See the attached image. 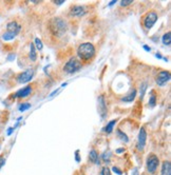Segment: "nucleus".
<instances>
[{
  "mask_svg": "<svg viewBox=\"0 0 171 175\" xmlns=\"http://www.w3.org/2000/svg\"><path fill=\"white\" fill-rule=\"evenodd\" d=\"M14 131V128H10V130L8 131V135H11V133Z\"/></svg>",
  "mask_w": 171,
  "mask_h": 175,
  "instance_id": "obj_35",
  "label": "nucleus"
},
{
  "mask_svg": "<svg viewBox=\"0 0 171 175\" xmlns=\"http://www.w3.org/2000/svg\"><path fill=\"white\" fill-rule=\"evenodd\" d=\"M160 175H171V164L170 161L165 160L162 165Z\"/></svg>",
  "mask_w": 171,
  "mask_h": 175,
  "instance_id": "obj_13",
  "label": "nucleus"
},
{
  "mask_svg": "<svg viewBox=\"0 0 171 175\" xmlns=\"http://www.w3.org/2000/svg\"><path fill=\"white\" fill-rule=\"evenodd\" d=\"M132 2H133L132 0H123V1L121 2V6H130Z\"/></svg>",
  "mask_w": 171,
  "mask_h": 175,
  "instance_id": "obj_25",
  "label": "nucleus"
},
{
  "mask_svg": "<svg viewBox=\"0 0 171 175\" xmlns=\"http://www.w3.org/2000/svg\"><path fill=\"white\" fill-rule=\"evenodd\" d=\"M17 35H18L17 33H14V32H10V31H6V33H3L2 39H3V40H6V41H8V40L14 39Z\"/></svg>",
  "mask_w": 171,
  "mask_h": 175,
  "instance_id": "obj_16",
  "label": "nucleus"
},
{
  "mask_svg": "<svg viewBox=\"0 0 171 175\" xmlns=\"http://www.w3.org/2000/svg\"><path fill=\"white\" fill-rule=\"evenodd\" d=\"M110 157H111L110 151H106V152L102 155V158L104 159V161H105L106 164H109V162H110Z\"/></svg>",
  "mask_w": 171,
  "mask_h": 175,
  "instance_id": "obj_21",
  "label": "nucleus"
},
{
  "mask_svg": "<svg viewBox=\"0 0 171 175\" xmlns=\"http://www.w3.org/2000/svg\"><path fill=\"white\" fill-rule=\"evenodd\" d=\"M98 113L100 114V117L102 119L107 116V107H106L105 98H104L102 95L98 98Z\"/></svg>",
  "mask_w": 171,
  "mask_h": 175,
  "instance_id": "obj_10",
  "label": "nucleus"
},
{
  "mask_svg": "<svg viewBox=\"0 0 171 175\" xmlns=\"http://www.w3.org/2000/svg\"><path fill=\"white\" fill-rule=\"evenodd\" d=\"M31 108V105L28 102H25V103H22V105H20L19 106V111L20 112H25V110H28V109Z\"/></svg>",
  "mask_w": 171,
  "mask_h": 175,
  "instance_id": "obj_24",
  "label": "nucleus"
},
{
  "mask_svg": "<svg viewBox=\"0 0 171 175\" xmlns=\"http://www.w3.org/2000/svg\"><path fill=\"white\" fill-rule=\"evenodd\" d=\"M89 158H90V160L92 161V162H94V164L96 165H100V158H98V154H97V152L95 150H91L90 151V154H89Z\"/></svg>",
  "mask_w": 171,
  "mask_h": 175,
  "instance_id": "obj_15",
  "label": "nucleus"
},
{
  "mask_svg": "<svg viewBox=\"0 0 171 175\" xmlns=\"http://www.w3.org/2000/svg\"><path fill=\"white\" fill-rule=\"evenodd\" d=\"M29 57H30L31 61H36V59H37V54H36V49L34 43H31L30 45V54H29Z\"/></svg>",
  "mask_w": 171,
  "mask_h": 175,
  "instance_id": "obj_17",
  "label": "nucleus"
},
{
  "mask_svg": "<svg viewBox=\"0 0 171 175\" xmlns=\"http://www.w3.org/2000/svg\"><path fill=\"white\" fill-rule=\"evenodd\" d=\"M117 136H118L119 138H121V140H123V142H129V138H128V136L125 133H123L121 130H117Z\"/></svg>",
  "mask_w": 171,
  "mask_h": 175,
  "instance_id": "obj_22",
  "label": "nucleus"
},
{
  "mask_svg": "<svg viewBox=\"0 0 171 175\" xmlns=\"http://www.w3.org/2000/svg\"><path fill=\"white\" fill-rule=\"evenodd\" d=\"M155 103H156V96L154 94V91H151V96H150L149 99V107L150 108H153L155 106Z\"/></svg>",
  "mask_w": 171,
  "mask_h": 175,
  "instance_id": "obj_20",
  "label": "nucleus"
},
{
  "mask_svg": "<svg viewBox=\"0 0 171 175\" xmlns=\"http://www.w3.org/2000/svg\"><path fill=\"white\" fill-rule=\"evenodd\" d=\"M147 89V84H144L143 86H142V92H141V99H143L144 97V94H145V91H146Z\"/></svg>",
  "mask_w": 171,
  "mask_h": 175,
  "instance_id": "obj_27",
  "label": "nucleus"
},
{
  "mask_svg": "<svg viewBox=\"0 0 171 175\" xmlns=\"http://www.w3.org/2000/svg\"><path fill=\"white\" fill-rule=\"evenodd\" d=\"M135 96H136V90L133 89L132 91L130 92L129 94L126 95L125 97L121 98V101H124V102H131V101H133V100H134Z\"/></svg>",
  "mask_w": 171,
  "mask_h": 175,
  "instance_id": "obj_14",
  "label": "nucleus"
},
{
  "mask_svg": "<svg viewBox=\"0 0 171 175\" xmlns=\"http://www.w3.org/2000/svg\"><path fill=\"white\" fill-rule=\"evenodd\" d=\"M36 47H37V50L39 51H41L42 50V47H43V45H42V41L40 40L39 38H35V45Z\"/></svg>",
  "mask_w": 171,
  "mask_h": 175,
  "instance_id": "obj_23",
  "label": "nucleus"
},
{
  "mask_svg": "<svg viewBox=\"0 0 171 175\" xmlns=\"http://www.w3.org/2000/svg\"><path fill=\"white\" fill-rule=\"evenodd\" d=\"M87 13L86 8L83 6H74L70 10V16L73 17H81Z\"/></svg>",
  "mask_w": 171,
  "mask_h": 175,
  "instance_id": "obj_9",
  "label": "nucleus"
},
{
  "mask_svg": "<svg viewBox=\"0 0 171 175\" xmlns=\"http://www.w3.org/2000/svg\"><path fill=\"white\" fill-rule=\"evenodd\" d=\"M75 159H76V161H77V162H79V161H80V158H79V150H76V152H75Z\"/></svg>",
  "mask_w": 171,
  "mask_h": 175,
  "instance_id": "obj_29",
  "label": "nucleus"
},
{
  "mask_svg": "<svg viewBox=\"0 0 171 175\" xmlns=\"http://www.w3.org/2000/svg\"><path fill=\"white\" fill-rule=\"evenodd\" d=\"M6 164V159L4 158H2V157H1V158H0V168L2 167L3 165Z\"/></svg>",
  "mask_w": 171,
  "mask_h": 175,
  "instance_id": "obj_31",
  "label": "nucleus"
},
{
  "mask_svg": "<svg viewBox=\"0 0 171 175\" xmlns=\"http://www.w3.org/2000/svg\"><path fill=\"white\" fill-rule=\"evenodd\" d=\"M116 122H117V120H116V119L111 120V121L109 122V123H108V125L105 127V129H104V131H105L106 133H111V132L113 131V128H114V125H115Z\"/></svg>",
  "mask_w": 171,
  "mask_h": 175,
  "instance_id": "obj_18",
  "label": "nucleus"
},
{
  "mask_svg": "<svg viewBox=\"0 0 171 175\" xmlns=\"http://www.w3.org/2000/svg\"><path fill=\"white\" fill-rule=\"evenodd\" d=\"M112 170H113V172L116 173V174H118V175H121V174H123V172H121V171L118 169V168L113 167V168H112Z\"/></svg>",
  "mask_w": 171,
  "mask_h": 175,
  "instance_id": "obj_28",
  "label": "nucleus"
},
{
  "mask_svg": "<svg viewBox=\"0 0 171 175\" xmlns=\"http://www.w3.org/2000/svg\"><path fill=\"white\" fill-rule=\"evenodd\" d=\"M132 175H138V171H137V169H134L133 170V174Z\"/></svg>",
  "mask_w": 171,
  "mask_h": 175,
  "instance_id": "obj_36",
  "label": "nucleus"
},
{
  "mask_svg": "<svg viewBox=\"0 0 171 175\" xmlns=\"http://www.w3.org/2000/svg\"><path fill=\"white\" fill-rule=\"evenodd\" d=\"M160 165V159L155 154H150L147 158V170L151 174H154L156 172L157 167Z\"/></svg>",
  "mask_w": 171,
  "mask_h": 175,
  "instance_id": "obj_4",
  "label": "nucleus"
},
{
  "mask_svg": "<svg viewBox=\"0 0 171 175\" xmlns=\"http://www.w3.org/2000/svg\"><path fill=\"white\" fill-rule=\"evenodd\" d=\"M157 14L155 12H149L148 14L146 15L145 19H144V26L147 29V30H150V29L154 25V23L156 22L157 20Z\"/></svg>",
  "mask_w": 171,
  "mask_h": 175,
  "instance_id": "obj_5",
  "label": "nucleus"
},
{
  "mask_svg": "<svg viewBox=\"0 0 171 175\" xmlns=\"http://www.w3.org/2000/svg\"><path fill=\"white\" fill-rule=\"evenodd\" d=\"M31 93H32V88H31V86H27L25 88H23V89L16 92V93H15V97H18V98L28 97L29 95H31Z\"/></svg>",
  "mask_w": 171,
  "mask_h": 175,
  "instance_id": "obj_11",
  "label": "nucleus"
},
{
  "mask_svg": "<svg viewBox=\"0 0 171 175\" xmlns=\"http://www.w3.org/2000/svg\"><path fill=\"white\" fill-rule=\"evenodd\" d=\"M144 49L147 51V52H150L151 51V49H150V47H148V45H144Z\"/></svg>",
  "mask_w": 171,
  "mask_h": 175,
  "instance_id": "obj_34",
  "label": "nucleus"
},
{
  "mask_svg": "<svg viewBox=\"0 0 171 175\" xmlns=\"http://www.w3.org/2000/svg\"><path fill=\"white\" fill-rule=\"evenodd\" d=\"M155 56H156L157 58H162V56H160V54H156V55H155Z\"/></svg>",
  "mask_w": 171,
  "mask_h": 175,
  "instance_id": "obj_38",
  "label": "nucleus"
},
{
  "mask_svg": "<svg viewBox=\"0 0 171 175\" xmlns=\"http://www.w3.org/2000/svg\"><path fill=\"white\" fill-rule=\"evenodd\" d=\"M162 41H163V43L165 45H170V43H171V33L170 32H168V33H166L165 35H164L163 38H162Z\"/></svg>",
  "mask_w": 171,
  "mask_h": 175,
  "instance_id": "obj_19",
  "label": "nucleus"
},
{
  "mask_svg": "<svg viewBox=\"0 0 171 175\" xmlns=\"http://www.w3.org/2000/svg\"><path fill=\"white\" fill-rule=\"evenodd\" d=\"M20 30H21V26L16 21H11L6 25V31H10V32H14V33L19 34Z\"/></svg>",
  "mask_w": 171,
  "mask_h": 175,
  "instance_id": "obj_12",
  "label": "nucleus"
},
{
  "mask_svg": "<svg viewBox=\"0 0 171 175\" xmlns=\"http://www.w3.org/2000/svg\"><path fill=\"white\" fill-rule=\"evenodd\" d=\"M170 78H171L170 73H169L168 71H162V72H160L156 76L157 86H165V84L170 80Z\"/></svg>",
  "mask_w": 171,
  "mask_h": 175,
  "instance_id": "obj_7",
  "label": "nucleus"
},
{
  "mask_svg": "<svg viewBox=\"0 0 171 175\" xmlns=\"http://www.w3.org/2000/svg\"><path fill=\"white\" fill-rule=\"evenodd\" d=\"M123 152H125L124 148H121V149H117V150H116V153H117V154H121V153H123Z\"/></svg>",
  "mask_w": 171,
  "mask_h": 175,
  "instance_id": "obj_33",
  "label": "nucleus"
},
{
  "mask_svg": "<svg viewBox=\"0 0 171 175\" xmlns=\"http://www.w3.org/2000/svg\"><path fill=\"white\" fill-rule=\"evenodd\" d=\"M64 72L68 74H73V73L78 72L79 70H81V62L76 58H71L64 67Z\"/></svg>",
  "mask_w": 171,
  "mask_h": 175,
  "instance_id": "obj_3",
  "label": "nucleus"
},
{
  "mask_svg": "<svg viewBox=\"0 0 171 175\" xmlns=\"http://www.w3.org/2000/svg\"><path fill=\"white\" fill-rule=\"evenodd\" d=\"M33 76H34V71L32 69H28L25 70V72L20 73L19 75L17 76V81L19 84H27V82L32 80Z\"/></svg>",
  "mask_w": 171,
  "mask_h": 175,
  "instance_id": "obj_6",
  "label": "nucleus"
},
{
  "mask_svg": "<svg viewBox=\"0 0 171 175\" xmlns=\"http://www.w3.org/2000/svg\"><path fill=\"white\" fill-rule=\"evenodd\" d=\"M14 58H15V54H11V55H8V61L13 60Z\"/></svg>",
  "mask_w": 171,
  "mask_h": 175,
  "instance_id": "obj_30",
  "label": "nucleus"
},
{
  "mask_svg": "<svg viewBox=\"0 0 171 175\" xmlns=\"http://www.w3.org/2000/svg\"><path fill=\"white\" fill-rule=\"evenodd\" d=\"M54 2H55V4H62L64 2V0H55Z\"/></svg>",
  "mask_w": 171,
  "mask_h": 175,
  "instance_id": "obj_32",
  "label": "nucleus"
},
{
  "mask_svg": "<svg viewBox=\"0 0 171 175\" xmlns=\"http://www.w3.org/2000/svg\"><path fill=\"white\" fill-rule=\"evenodd\" d=\"M49 26H50V31L52 32L53 35L58 37L62 36L68 31V24H67V22L64 19L58 18V17L53 18L51 20L50 23H49Z\"/></svg>",
  "mask_w": 171,
  "mask_h": 175,
  "instance_id": "obj_1",
  "label": "nucleus"
},
{
  "mask_svg": "<svg viewBox=\"0 0 171 175\" xmlns=\"http://www.w3.org/2000/svg\"><path fill=\"white\" fill-rule=\"evenodd\" d=\"M102 175H111L110 170L108 169L107 167L102 168Z\"/></svg>",
  "mask_w": 171,
  "mask_h": 175,
  "instance_id": "obj_26",
  "label": "nucleus"
},
{
  "mask_svg": "<svg viewBox=\"0 0 171 175\" xmlns=\"http://www.w3.org/2000/svg\"><path fill=\"white\" fill-rule=\"evenodd\" d=\"M147 140V132L145 128H141L139 133H138V139H137V149L139 151H143L145 145H146Z\"/></svg>",
  "mask_w": 171,
  "mask_h": 175,
  "instance_id": "obj_8",
  "label": "nucleus"
},
{
  "mask_svg": "<svg viewBox=\"0 0 171 175\" xmlns=\"http://www.w3.org/2000/svg\"><path fill=\"white\" fill-rule=\"evenodd\" d=\"M77 55L81 60L89 61L95 55V47L91 42H85L78 47Z\"/></svg>",
  "mask_w": 171,
  "mask_h": 175,
  "instance_id": "obj_2",
  "label": "nucleus"
},
{
  "mask_svg": "<svg viewBox=\"0 0 171 175\" xmlns=\"http://www.w3.org/2000/svg\"><path fill=\"white\" fill-rule=\"evenodd\" d=\"M115 2H117V1H116V0H113V1H111V2L109 3V6H113V4H114V3H115Z\"/></svg>",
  "mask_w": 171,
  "mask_h": 175,
  "instance_id": "obj_37",
  "label": "nucleus"
}]
</instances>
